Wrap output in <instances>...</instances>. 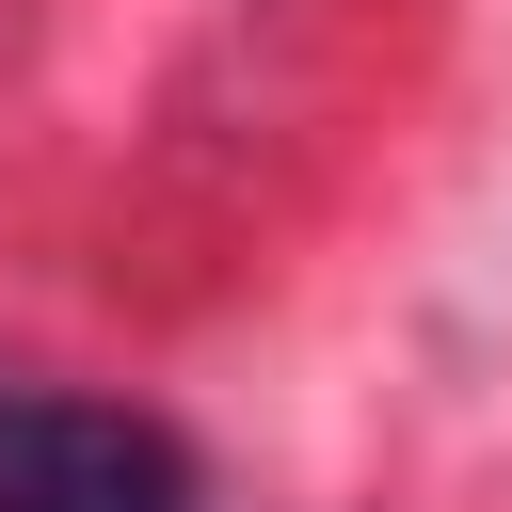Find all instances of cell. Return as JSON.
I'll list each match as a JSON object with an SVG mask.
<instances>
[{
    "instance_id": "1",
    "label": "cell",
    "mask_w": 512,
    "mask_h": 512,
    "mask_svg": "<svg viewBox=\"0 0 512 512\" xmlns=\"http://www.w3.org/2000/svg\"><path fill=\"white\" fill-rule=\"evenodd\" d=\"M0 512H208V448L160 400L0 368Z\"/></svg>"
}]
</instances>
